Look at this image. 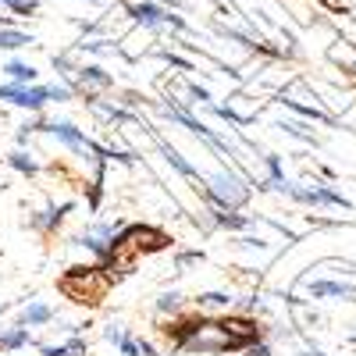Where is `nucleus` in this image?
I'll return each mask as SVG.
<instances>
[{"label":"nucleus","instance_id":"obj_13","mask_svg":"<svg viewBox=\"0 0 356 356\" xmlns=\"http://www.w3.org/2000/svg\"><path fill=\"white\" fill-rule=\"evenodd\" d=\"M214 225L232 228V232H243V228H250V218L246 214H235V211H214Z\"/></svg>","mask_w":356,"mask_h":356},{"label":"nucleus","instance_id":"obj_12","mask_svg":"<svg viewBox=\"0 0 356 356\" xmlns=\"http://www.w3.org/2000/svg\"><path fill=\"white\" fill-rule=\"evenodd\" d=\"M33 43V36L22 33V29H0V50H22Z\"/></svg>","mask_w":356,"mask_h":356},{"label":"nucleus","instance_id":"obj_19","mask_svg":"<svg viewBox=\"0 0 356 356\" xmlns=\"http://www.w3.org/2000/svg\"><path fill=\"white\" fill-rule=\"evenodd\" d=\"M118 349H122L125 356H139V342H136V339H129V335H125L122 342H118Z\"/></svg>","mask_w":356,"mask_h":356},{"label":"nucleus","instance_id":"obj_22","mask_svg":"<svg viewBox=\"0 0 356 356\" xmlns=\"http://www.w3.org/2000/svg\"><path fill=\"white\" fill-rule=\"evenodd\" d=\"M203 253H178V267H186V264H193V260H200Z\"/></svg>","mask_w":356,"mask_h":356},{"label":"nucleus","instance_id":"obj_21","mask_svg":"<svg viewBox=\"0 0 356 356\" xmlns=\"http://www.w3.org/2000/svg\"><path fill=\"white\" fill-rule=\"evenodd\" d=\"M104 339H107V342H114V346H118V342H122V339H125V332H122V328H114V324H111V328H107V332H104Z\"/></svg>","mask_w":356,"mask_h":356},{"label":"nucleus","instance_id":"obj_9","mask_svg":"<svg viewBox=\"0 0 356 356\" xmlns=\"http://www.w3.org/2000/svg\"><path fill=\"white\" fill-rule=\"evenodd\" d=\"M0 72H4L11 82H18V86H33V82L40 79V72H36L33 65H25V61H8Z\"/></svg>","mask_w":356,"mask_h":356},{"label":"nucleus","instance_id":"obj_18","mask_svg":"<svg viewBox=\"0 0 356 356\" xmlns=\"http://www.w3.org/2000/svg\"><path fill=\"white\" fill-rule=\"evenodd\" d=\"M200 303H203V307H228L232 296H225V292H203Z\"/></svg>","mask_w":356,"mask_h":356},{"label":"nucleus","instance_id":"obj_7","mask_svg":"<svg viewBox=\"0 0 356 356\" xmlns=\"http://www.w3.org/2000/svg\"><path fill=\"white\" fill-rule=\"evenodd\" d=\"M203 328H207V321H203V317H189V321H182V324H175V328H168V335H171L178 346H189V339L200 335Z\"/></svg>","mask_w":356,"mask_h":356},{"label":"nucleus","instance_id":"obj_8","mask_svg":"<svg viewBox=\"0 0 356 356\" xmlns=\"http://www.w3.org/2000/svg\"><path fill=\"white\" fill-rule=\"evenodd\" d=\"M29 342H33V335H29V328H0V353H11V349H25Z\"/></svg>","mask_w":356,"mask_h":356},{"label":"nucleus","instance_id":"obj_2","mask_svg":"<svg viewBox=\"0 0 356 356\" xmlns=\"http://www.w3.org/2000/svg\"><path fill=\"white\" fill-rule=\"evenodd\" d=\"M203 196L211 200L214 211H239V207L246 203V196H250V189L232 171H221V175L211 178V182H203Z\"/></svg>","mask_w":356,"mask_h":356},{"label":"nucleus","instance_id":"obj_5","mask_svg":"<svg viewBox=\"0 0 356 356\" xmlns=\"http://www.w3.org/2000/svg\"><path fill=\"white\" fill-rule=\"evenodd\" d=\"M68 211H72V203H65V207H47V211H40V214L29 218V228H33V232H54L57 225L65 221Z\"/></svg>","mask_w":356,"mask_h":356},{"label":"nucleus","instance_id":"obj_23","mask_svg":"<svg viewBox=\"0 0 356 356\" xmlns=\"http://www.w3.org/2000/svg\"><path fill=\"white\" fill-rule=\"evenodd\" d=\"M86 4H100V0H86Z\"/></svg>","mask_w":356,"mask_h":356},{"label":"nucleus","instance_id":"obj_10","mask_svg":"<svg viewBox=\"0 0 356 356\" xmlns=\"http://www.w3.org/2000/svg\"><path fill=\"white\" fill-rule=\"evenodd\" d=\"M310 296H314V300H324V296H342V300H353L356 289L353 285H342V282H314L310 285Z\"/></svg>","mask_w":356,"mask_h":356},{"label":"nucleus","instance_id":"obj_1","mask_svg":"<svg viewBox=\"0 0 356 356\" xmlns=\"http://www.w3.org/2000/svg\"><path fill=\"white\" fill-rule=\"evenodd\" d=\"M0 100H8L15 107H25V111H43L50 100H57V104L72 100V89L68 86H40V82H33V86L4 82L0 86Z\"/></svg>","mask_w":356,"mask_h":356},{"label":"nucleus","instance_id":"obj_11","mask_svg":"<svg viewBox=\"0 0 356 356\" xmlns=\"http://www.w3.org/2000/svg\"><path fill=\"white\" fill-rule=\"evenodd\" d=\"M79 79H82V86H100V89L114 86V75H107L100 65H86V68H79Z\"/></svg>","mask_w":356,"mask_h":356},{"label":"nucleus","instance_id":"obj_6","mask_svg":"<svg viewBox=\"0 0 356 356\" xmlns=\"http://www.w3.org/2000/svg\"><path fill=\"white\" fill-rule=\"evenodd\" d=\"M54 317V310L47 303H29L22 314H18V328H40V324H47Z\"/></svg>","mask_w":356,"mask_h":356},{"label":"nucleus","instance_id":"obj_3","mask_svg":"<svg viewBox=\"0 0 356 356\" xmlns=\"http://www.w3.org/2000/svg\"><path fill=\"white\" fill-rule=\"evenodd\" d=\"M125 15H132V22H139L143 29H157L168 18V8H161L157 0H136V4L125 8Z\"/></svg>","mask_w":356,"mask_h":356},{"label":"nucleus","instance_id":"obj_14","mask_svg":"<svg viewBox=\"0 0 356 356\" xmlns=\"http://www.w3.org/2000/svg\"><path fill=\"white\" fill-rule=\"evenodd\" d=\"M43 356H86V339H72L65 346H43Z\"/></svg>","mask_w":356,"mask_h":356},{"label":"nucleus","instance_id":"obj_15","mask_svg":"<svg viewBox=\"0 0 356 356\" xmlns=\"http://www.w3.org/2000/svg\"><path fill=\"white\" fill-rule=\"evenodd\" d=\"M8 164H11V168H15V171H18V175H29V178H33V175H36V171H40V164H36V161H33V157H29V154H25V150H15V154H11V157H8Z\"/></svg>","mask_w":356,"mask_h":356},{"label":"nucleus","instance_id":"obj_4","mask_svg":"<svg viewBox=\"0 0 356 356\" xmlns=\"http://www.w3.org/2000/svg\"><path fill=\"white\" fill-rule=\"evenodd\" d=\"M154 143H157V150L164 154V161H168V164H171V168H175L178 175H186V178H193V182H200V186H203V178H200V171H196V168H193V164H189V161H186L182 154H178V150H175V146H171L168 139H161V136L154 132ZM200 186H196V189H200Z\"/></svg>","mask_w":356,"mask_h":356},{"label":"nucleus","instance_id":"obj_17","mask_svg":"<svg viewBox=\"0 0 356 356\" xmlns=\"http://www.w3.org/2000/svg\"><path fill=\"white\" fill-rule=\"evenodd\" d=\"M157 310H161V314L182 310V296H178V292H161V296H157Z\"/></svg>","mask_w":356,"mask_h":356},{"label":"nucleus","instance_id":"obj_20","mask_svg":"<svg viewBox=\"0 0 356 356\" xmlns=\"http://www.w3.org/2000/svg\"><path fill=\"white\" fill-rule=\"evenodd\" d=\"M189 93H193V100H200V104H211V93H207L203 86H189Z\"/></svg>","mask_w":356,"mask_h":356},{"label":"nucleus","instance_id":"obj_16","mask_svg":"<svg viewBox=\"0 0 356 356\" xmlns=\"http://www.w3.org/2000/svg\"><path fill=\"white\" fill-rule=\"evenodd\" d=\"M11 15H36L40 11V0H0Z\"/></svg>","mask_w":356,"mask_h":356}]
</instances>
